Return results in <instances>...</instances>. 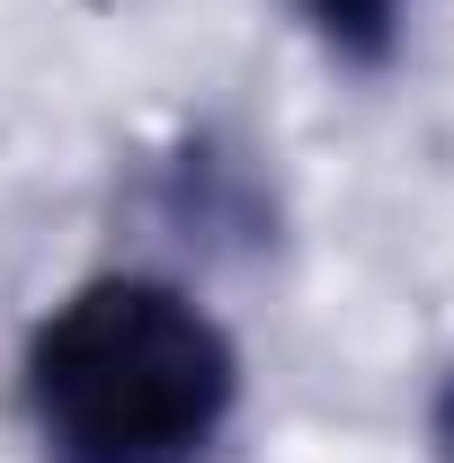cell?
Returning <instances> with one entry per match:
<instances>
[{
	"mask_svg": "<svg viewBox=\"0 0 454 463\" xmlns=\"http://www.w3.org/2000/svg\"><path fill=\"white\" fill-rule=\"evenodd\" d=\"M45 463H205L241 410L223 321L170 277H90L27 339Z\"/></svg>",
	"mask_w": 454,
	"mask_h": 463,
	"instance_id": "1",
	"label": "cell"
},
{
	"mask_svg": "<svg viewBox=\"0 0 454 463\" xmlns=\"http://www.w3.org/2000/svg\"><path fill=\"white\" fill-rule=\"evenodd\" d=\"M303 9V27L347 62H383L401 45V18H410V0H294Z\"/></svg>",
	"mask_w": 454,
	"mask_h": 463,
	"instance_id": "2",
	"label": "cell"
},
{
	"mask_svg": "<svg viewBox=\"0 0 454 463\" xmlns=\"http://www.w3.org/2000/svg\"><path fill=\"white\" fill-rule=\"evenodd\" d=\"M428 437H437V463H454V374H446V392H437V419H428Z\"/></svg>",
	"mask_w": 454,
	"mask_h": 463,
	"instance_id": "3",
	"label": "cell"
}]
</instances>
